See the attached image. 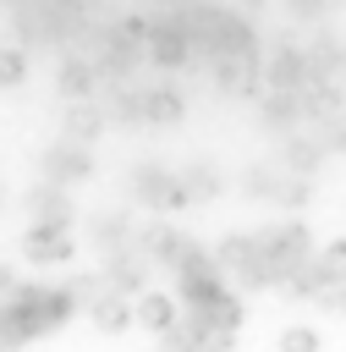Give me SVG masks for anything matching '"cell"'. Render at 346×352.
Listing matches in <instances>:
<instances>
[{"instance_id":"13","label":"cell","mask_w":346,"mask_h":352,"mask_svg":"<svg viewBox=\"0 0 346 352\" xmlns=\"http://www.w3.org/2000/svg\"><path fill=\"white\" fill-rule=\"evenodd\" d=\"M137 121H154V126L181 121V94L176 88H143L137 94Z\"/></svg>"},{"instance_id":"18","label":"cell","mask_w":346,"mask_h":352,"mask_svg":"<svg viewBox=\"0 0 346 352\" xmlns=\"http://www.w3.org/2000/svg\"><path fill=\"white\" fill-rule=\"evenodd\" d=\"M93 248H99V253H115V248H126V226H121L115 214L93 220Z\"/></svg>"},{"instance_id":"22","label":"cell","mask_w":346,"mask_h":352,"mask_svg":"<svg viewBox=\"0 0 346 352\" xmlns=\"http://www.w3.org/2000/svg\"><path fill=\"white\" fill-rule=\"evenodd\" d=\"M324 302H330V308H335V314H341V319H346V280H335V286H330V292H324Z\"/></svg>"},{"instance_id":"20","label":"cell","mask_w":346,"mask_h":352,"mask_svg":"<svg viewBox=\"0 0 346 352\" xmlns=\"http://www.w3.org/2000/svg\"><path fill=\"white\" fill-rule=\"evenodd\" d=\"M27 77V55L22 50H0V88H16Z\"/></svg>"},{"instance_id":"24","label":"cell","mask_w":346,"mask_h":352,"mask_svg":"<svg viewBox=\"0 0 346 352\" xmlns=\"http://www.w3.org/2000/svg\"><path fill=\"white\" fill-rule=\"evenodd\" d=\"M324 148H346V116L330 126V138H324Z\"/></svg>"},{"instance_id":"14","label":"cell","mask_w":346,"mask_h":352,"mask_svg":"<svg viewBox=\"0 0 346 352\" xmlns=\"http://www.w3.org/2000/svg\"><path fill=\"white\" fill-rule=\"evenodd\" d=\"M176 314H181V308H176V297H165V292H137V302H132V319H137V324H148L154 336H159Z\"/></svg>"},{"instance_id":"25","label":"cell","mask_w":346,"mask_h":352,"mask_svg":"<svg viewBox=\"0 0 346 352\" xmlns=\"http://www.w3.org/2000/svg\"><path fill=\"white\" fill-rule=\"evenodd\" d=\"M11 286H16V275H11L5 264H0V297H11Z\"/></svg>"},{"instance_id":"21","label":"cell","mask_w":346,"mask_h":352,"mask_svg":"<svg viewBox=\"0 0 346 352\" xmlns=\"http://www.w3.org/2000/svg\"><path fill=\"white\" fill-rule=\"evenodd\" d=\"M280 346H286V352H313V346H319V330H286Z\"/></svg>"},{"instance_id":"27","label":"cell","mask_w":346,"mask_h":352,"mask_svg":"<svg viewBox=\"0 0 346 352\" xmlns=\"http://www.w3.org/2000/svg\"><path fill=\"white\" fill-rule=\"evenodd\" d=\"M0 209H5V187H0Z\"/></svg>"},{"instance_id":"23","label":"cell","mask_w":346,"mask_h":352,"mask_svg":"<svg viewBox=\"0 0 346 352\" xmlns=\"http://www.w3.org/2000/svg\"><path fill=\"white\" fill-rule=\"evenodd\" d=\"M324 258H330V270H335V275H341V280H346V242H335V248H330V253H324Z\"/></svg>"},{"instance_id":"7","label":"cell","mask_w":346,"mask_h":352,"mask_svg":"<svg viewBox=\"0 0 346 352\" xmlns=\"http://www.w3.org/2000/svg\"><path fill=\"white\" fill-rule=\"evenodd\" d=\"M308 77H313V72H308V50H275L269 66H258V82H264V88H291V94H297Z\"/></svg>"},{"instance_id":"19","label":"cell","mask_w":346,"mask_h":352,"mask_svg":"<svg viewBox=\"0 0 346 352\" xmlns=\"http://www.w3.org/2000/svg\"><path fill=\"white\" fill-rule=\"evenodd\" d=\"M181 187H187V204H192V198H214V192H220V176L203 170V165H192V170L181 176Z\"/></svg>"},{"instance_id":"6","label":"cell","mask_w":346,"mask_h":352,"mask_svg":"<svg viewBox=\"0 0 346 352\" xmlns=\"http://www.w3.org/2000/svg\"><path fill=\"white\" fill-rule=\"evenodd\" d=\"M148 60H159V66H187L192 60V38H187V28L181 22H159V28H148Z\"/></svg>"},{"instance_id":"8","label":"cell","mask_w":346,"mask_h":352,"mask_svg":"<svg viewBox=\"0 0 346 352\" xmlns=\"http://www.w3.org/2000/svg\"><path fill=\"white\" fill-rule=\"evenodd\" d=\"M44 176H49V182H60V187H66V182H82V176H93L88 143H71V138H66V143H55V148L44 154Z\"/></svg>"},{"instance_id":"10","label":"cell","mask_w":346,"mask_h":352,"mask_svg":"<svg viewBox=\"0 0 346 352\" xmlns=\"http://www.w3.org/2000/svg\"><path fill=\"white\" fill-rule=\"evenodd\" d=\"M88 319H93L104 336H121V330L132 324V297H126V292H115V286H104V292L88 302Z\"/></svg>"},{"instance_id":"12","label":"cell","mask_w":346,"mask_h":352,"mask_svg":"<svg viewBox=\"0 0 346 352\" xmlns=\"http://www.w3.org/2000/svg\"><path fill=\"white\" fill-rule=\"evenodd\" d=\"M247 192H253V198H275V204H308L313 182H308V176H253Z\"/></svg>"},{"instance_id":"15","label":"cell","mask_w":346,"mask_h":352,"mask_svg":"<svg viewBox=\"0 0 346 352\" xmlns=\"http://www.w3.org/2000/svg\"><path fill=\"white\" fill-rule=\"evenodd\" d=\"M104 132V116L88 104V99H71V110H66V138L71 143H93Z\"/></svg>"},{"instance_id":"4","label":"cell","mask_w":346,"mask_h":352,"mask_svg":"<svg viewBox=\"0 0 346 352\" xmlns=\"http://www.w3.org/2000/svg\"><path fill=\"white\" fill-rule=\"evenodd\" d=\"M258 248H264L269 258H280V264H297V258H308V253H313V236H308V226H302V220H280V226L258 231Z\"/></svg>"},{"instance_id":"5","label":"cell","mask_w":346,"mask_h":352,"mask_svg":"<svg viewBox=\"0 0 346 352\" xmlns=\"http://www.w3.org/2000/svg\"><path fill=\"white\" fill-rule=\"evenodd\" d=\"M214 82H220V94H253L258 88V55L253 50L214 55Z\"/></svg>"},{"instance_id":"26","label":"cell","mask_w":346,"mask_h":352,"mask_svg":"<svg viewBox=\"0 0 346 352\" xmlns=\"http://www.w3.org/2000/svg\"><path fill=\"white\" fill-rule=\"evenodd\" d=\"M60 6H82V0H60Z\"/></svg>"},{"instance_id":"2","label":"cell","mask_w":346,"mask_h":352,"mask_svg":"<svg viewBox=\"0 0 346 352\" xmlns=\"http://www.w3.org/2000/svg\"><path fill=\"white\" fill-rule=\"evenodd\" d=\"M22 258H27V264H71V258H77L71 226H44V220H33V226L22 231Z\"/></svg>"},{"instance_id":"1","label":"cell","mask_w":346,"mask_h":352,"mask_svg":"<svg viewBox=\"0 0 346 352\" xmlns=\"http://www.w3.org/2000/svg\"><path fill=\"white\" fill-rule=\"evenodd\" d=\"M11 302L22 308V319L33 324V336H49V330H60L77 314L71 286H11Z\"/></svg>"},{"instance_id":"17","label":"cell","mask_w":346,"mask_h":352,"mask_svg":"<svg viewBox=\"0 0 346 352\" xmlns=\"http://www.w3.org/2000/svg\"><path fill=\"white\" fill-rule=\"evenodd\" d=\"M258 253V236H220V248H214V264L225 270V275H236L247 258Z\"/></svg>"},{"instance_id":"11","label":"cell","mask_w":346,"mask_h":352,"mask_svg":"<svg viewBox=\"0 0 346 352\" xmlns=\"http://www.w3.org/2000/svg\"><path fill=\"white\" fill-rule=\"evenodd\" d=\"M104 280H110L115 292L137 297V292H143V280H148V270H143V258H137L132 248H115V253L104 258Z\"/></svg>"},{"instance_id":"9","label":"cell","mask_w":346,"mask_h":352,"mask_svg":"<svg viewBox=\"0 0 346 352\" xmlns=\"http://www.w3.org/2000/svg\"><path fill=\"white\" fill-rule=\"evenodd\" d=\"M27 214L33 220H44V226H71L77 220V209H71V198L60 192V182H38V187H27Z\"/></svg>"},{"instance_id":"16","label":"cell","mask_w":346,"mask_h":352,"mask_svg":"<svg viewBox=\"0 0 346 352\" xmlns=\"http://www.w3.org/2000/svg\"><path fill=\"white\" fill-rule=\"evenodd\" d=\"M93 82H99V66H88V60H66L60 66V94L66 99H88Z\"/></svg>"},{"instance_id":"3","label":"cell","mask_w":346,"mask_h":352,"mask_svg":"<svg viewBox=\"0 0 346 352\" xmlns=\"http://www.w3.org/2000/svg\"><path fill=\"white\" fill-rule=\"evenodd\" d=\"M132 198H137L143 209H154V214H176V209L187 204V187H181V176L143 165V170L132 176Z\"/></svg>"}]
</instances>
